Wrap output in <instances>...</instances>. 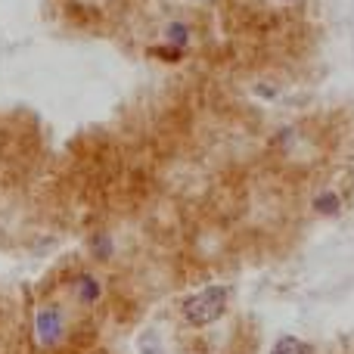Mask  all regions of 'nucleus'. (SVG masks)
<instances>
[{
	"label": "nucleus",
	"mask_w": 354,
	"mask_h": 354,
	"mask_svg": "<svg viewBox=\"0 0 354 354\" xmlns=\"http://www.w3.org/2000/svg\"><path fill=\"white\" fill-rule=\"evenodd\" d=\"M227 299H230V289L227 286H205L202 292L183 299L180 314L189 326H208V324H214V320L224 317Z\"/></svg>",
	"instance_id": "1"
},
{
	"label": "nucleus",
	"mask_w": 354,
	"mask_h": 354,
	"mask_svg": "<svg viewBox=\"0 0 354 354\" xmlns=\"http://www.w3.org/2000/svg\"><path fill=\"white\" fill-rule=\"evenodd\" d=\"M62 333H66V324H62V311L56 305H41L35 311V342L41 348H56L62 342Z\"/></svg>",
	"instance_id": "2"
},
{
	"label": "nucleus",
	"mask_w": 354,
	"mask_h": 354,
	"mask_svg": "<svg viewBox=\"0 0 354 354\" xmlns=\"http://www.w3.org/2000/svg\"><path fill=\"white\" fill-rule=\"evenodd\" d=\"M72 295L81 308H91L103 299V283H100L93 274H78L72 283Z\"/></svg>",
	"instance_id": "3"
},
{
	"label": "nucleus",
	"mask_w": 354,
	"mask_h": 354,
	"mask_svg": "<svg viewBox=\"0 0 354 354\" xmlns=\"http://www.w3.org/2000/svg\"><path fill=\"white\" fill-rule=\"evenodd\" d=\"M311 208L317 214H324V218H333V214L342 212V196H339L336 189H320V193H314Z\"/></svg>",
	"instance_id": "4"
},
{
	"label": "nucleus",
	"mask_w": 354,
	"mask_h": 354,
	"mask_svg": "<svg viewBox=\"0 0 354 354\" xmlns=\"http://www.w3.org/2000/svg\"><path fill=\"white\" fill-rule=\"evenodd\" d=\"M270 354H311V345L301 342L299 336H280L274 342V348H270Z\"/></svg>",
	"instance_id": "5"
},
{
	"label": "nucleus",
	"mask_w": 354,
	"mask_h": 354,
	"mask_svg": "<svg viewBox=\"0 0 354 354\" xmlns=\"http://www.w3.org/2000/svg\"><path fill=\"white\" fill-rule=\"evenodd\" d=\"M165 44L187 50L189 47V25L187 22H168L165 25Z\"/></svg>",
	"instance_id": "6"
},
{
	"label": "nucleus",
	"mask_w": 354,
	"mask_h": 354,
	"mask_svg": "<svg viewBox=\"0 0 354 354\" xmlns=\"http://www.w3.org/2000/svg\"><path fill=\"white\" fill-rule=\"evenodd\" d=\"M112 239L106 236V233H97V236H91V255L97 258V261H109L112 258Z\"/></svg>",
	"instance_id": "7"
},
{
	"label": "nucleus",
	"mask_w": 354,
	"mask_h": 354,
	"mask_svg": "<svg viewBox=\"0 0 354 354\" xmlns=\"http://www.w3.org/2000/svg\"><path fill=\"white\" fill-rule=\"evenodd\" d=\"M149 56H159V59H168V62H180L183 59V50L165 44V47H153V50H149Z\"/></svg>",
	"instance_id": "8"
},
{
	"label": "nucleus",
	"mask_w": 354,
	"mask_h": 354,
	"mask_svg": "<svg viewBox=\"0 0 354 354\" xmlns=\"http://www.w3.org/2000/svg\"><path fill=\"white\" fill-rule=\"evenodd\" d=\"M137 348H140L143 354H162V348H159V336H156V333H143V336L137 339Z\"/></svg>",
	"instance_id": "9"
},
{
	"label": "nucleus",
	"mask_w": 354,
	"mask_h": 354,
	"mask_svg": "<svg viewBox=\"0 0 354 354\" xmlns=\"http://www.w3.org/2000/svg\"><path fill=\"white\" fill-rule=\"evenodd\" d=\"M255 93H258V97L274 100V97H277V87H274V84H258V87H255Z\"/></svg>",
	"instance_id": "10"
},
{
	"label": "nucleus",
	"mask_w": 354,
	"mask_h": 354,
	"mask_svg": "<svg viewBox=\"0 0 354 354\" xmlns=\"http://www.w3.org/2000/svg\"><path fill=\"white\" fill-rule=\"evenodd\" d=\"M283 3H292V0H283Z\"/></svg>",
	"instance_id": "11"
}]
</instances>
